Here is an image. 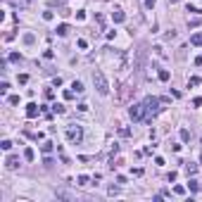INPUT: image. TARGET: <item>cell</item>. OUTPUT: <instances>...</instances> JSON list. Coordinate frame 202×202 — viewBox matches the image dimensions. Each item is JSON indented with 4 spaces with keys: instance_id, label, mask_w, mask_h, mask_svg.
I'll use <instances>...</instances> for the list:
<instances>
[{
    "instance_id": "18",
    "label": "cell",
    "mask_w": 202,
    "mask_h": 202,
    "mask_svg": "<svg viewBox=\"0 0 202 202\" xmlns=\"http://www.w3.org/2000/svg\"><path fill=\"white\" fill-rule=\"evenodd\" d=\"M186 171H188V176H193V174L198 171V167H195V164H186Z\"/></svg>"
},
{
    "instance_id": "31",
    "label": "cell",
    "mask_w": 202,
    "mask_h": 202,
    "mask_svg": "<svg viewBox=\"0 0 202 202\" xmlns=\"http://www.w3.org/2000/svg\"><path fill=\"white\" fill-rule=\"evenodd\" d=\"M171 2H178V0H171Z\"/></svg>"
},
{
    "instance_id": "4",
    "label": "cell",
    "mask_w": 202,
    "mask_h": 202,
    "mask_svg": "<svg viewBox=\"0 0 202 202\" xmlns=\"http://www.w3.org/2000/svg\"><path fill=\"white\" fill-rule=\"evenodd\" d=\"M145 114H147V112H145V105H143V102H140V105H131V109H129V117H131L133 121H140Z\"/></svg>"
},
{
    "instance_id": "19",
    "label": "cell",
    "mask_w": 202,
    "mask_h": 202,
    "mask_svg": "<svg viewBox=\"0 0 202 202\" xmlns=\"http://www.w3.org/2000/svg\"><path fill=\"white\" fill-rule=\"evenodd\" d=\"M52 112H57V114H64V107H62V105H57V102H55V105H52Z\"/></svg>"
},
{
    "instance_id": "7",
    "label": "cell",
    "mask_w": 202,
    "mask_h": 202,
    "mask_svg": "<svg viewBox=\"0 0 202 202\" xmlns=\"http://www.w3.org/2000/svg\"><path fill=\"white\" fill-rule=\"evenodd\" d=\"M112 19H114V22H117V24H121V22H124V19H126V14H124V12H121V10H114V12H112Z\"/></svg>"
},
{
    "instance_id": "28",
    "label": "cell",
    "mask_w": 202,
    "mask_h": 202,
    "mask_svg": "<svg viewBox=\"0 0 202 202\" xmlns=\"http://www.w3.org/2000/svg\"><path fill=\"white\" fill-rule=\"evenodd\" d=\"M155 2H157V0H145V7H150V10H152V7H155Z\"/></svg>"
},
{
    "instance_id": "8",
    "label": "cell",
    "mask_w": 202,
    "mask_h": 202,
    "mask_svg": "<svg viewBox=\"0 0 202 202\" xmlns=\"http://www.w3.org/2000/svg\"><path fill=\"white\" fill-rule=\"evenodd\" d=\"M190 45H202V34H193L190 36Z\"/></svg>"
},
{
    "instance_id": "15",
    "label": "cell",
    "mask_w": 202,
    "mask_h": 202,
    "mask_svg": "<svg viewBox=\"0 0 202 202\" xmlns=\"http://www.w3.org/2000/svg\"><path fill=\"white\" fill-rule=\"evenodd\" d=\"M88 181H91L88 176H79V178H76V183H79V186H88Z\"/></svg>"
},
{
    "instance_id": "32",
    "label": "cell",
    "mask_w": 202,
    "mask_h": 202,
    "mask_svg": "<svg viewBox=\"0 0 202 202\" xmlns=\"http://www.w3.org/2000/svg\"><path fill=\"white\" fill-rule=\"evenodd\" d=\"M200 162H202V155H200Z\"/></svg>"
},
{
    "instance_id": "21",
    "label": "cell",
    "mask_w": 202,
    "mask_h": 202,
    "mask_svg": "<svg viewBox=\"0 0 202 202\" xmlns=\"http://www.w3.org/2000/svg\"><path fill=\"white\" fill-rule=\"evenodd\" d=\"M0 147H2V150H12V143H10V140H2Z\"/></svg>"
},
{
    "instance_id": "24",
    "label": "cell",
    "mask_w": 202,
    "mask_h": 202,
    "mask_svg": "<svg viewBox=\"0 0 202 202\" xmlns=\"http://www.w3.org/2000/svg\"><path fill=\"white\" fill-rule=\"evenodd\" d=\"M52 17H55V14H52V12H43V19H45V22H50V19H52Z\"/></svg>"
},
{
    "instance_id": "22",
    "label": "cell",
    "mask_w": 202,
    "mask_h": 202,
    "mask_svg": "<svg viewBox=\"0 0 202 202\" xmlns=\"http://www.w3.org/2000/svg\"><path fill=\"white\" fill-rule=\"evenodd\" d=\"M174 193H176V195H186V188H183V186H176Z\"/></svg>"
},
{
    "instance_id": "16",
    "label": "cell",
    "mask_w": 202,
    "mask_h": 202,
    "mask_svg": "<svg viewBox=\"0 0 202 202\" xmlns=\"http://www.w3.org/2000/svg\"><path fill=\"white\" fill-rule=\"evenodd\" d=\"M24 157H26V159L31 162V159L36 157V155H34V150H31V147H26V150H24Z\"/></svg>"
},
{
    "instance_id": "25",
    "label": "cell",
    "mask_w": 202,
    "mask_h": 202,
    "mask_svg": "<svg viewBox=\"0 0 202 202\" xmlns=\"http://www.w3.org/2000/svg\"><path fill=\"white\" fill-rule=\"evenodd\" d=\"M79 48H81V50H86V48H88V43H86L83 38H79Z\"/></svg>"
},
{
    "instance_id": "2",
    "label": "cell",
    "mask_w": 202,
    "mask_h": 202,
    "mask_svg": "<svg viewBox=\"0 0 202 202\" xmlns=\"http://www.w3.org/2000/svg\"><path fill=\"white\" fill-rule=\"evenodd\" d=\"M67 140L74 143V145H79V143L83 140V129H81L79 124H69L67 126Z\"/></svg>"
},
{
    "instance_id": "13",
    "label": "cell",
    "mask_w": 202,
    "mask_h": 202,
    "mask_svg": "<svg viewBox=\"0 0 202 202\" xmlns=\"http://www.w3.org/2000/svg\"><path fill=\"white\" fill-rule=\"evenodd\" d=\"M188 188H190V193H198V190H200L198 181H188Z\"/></svg>"
},
{
    "instance_id": "1",
    "label": "cell",
    "mask_w": 202,
    "mask_h": 202,
    "mask_svg": "<svg viewBox=\"0 0 202 202\" xmlns=\"http://www.w3.org/2000/svg\"><path fill=\"white\" fill-rule=\"evenodd\" d=\"M93 86H95V91H98L100 95H107V93H109V83H107V79H105V74H102L100 69L93 71Z\"/></svg>"
},
{
    "instance_id": "33",
    "label": "cell",
    "mask_w": 202,
    "mask_h": 202,
    "mask_svg": "<svg viewBox=\"0 0 202 202\" xmlns=\"http://www.w3.org/2000/svg\"><path fill=\"white\" fill-rule=\"evenodd\" d=\"M26 2H31V0H26Z\"/></svg>"
},
{
    "instance_id": "11",
    "label": "cell",
    "mask_w": 202,
    "mask_h": 202,
    "mask_svg": "<svg viewBox=\"0 0 202 202\" xmlns=\"http://www.w3.org/2000/svg\"><path fill=\"white\" fill-rule=\"evenodd\" d=\"M181 140H183V143L190 140V131H188V129H181Z\"/></svg>"
},
{
    "instance_id": "10",
    "label": "cell",
    "mask_w": 202,
    "mask_h": 202,
    "mask_svg": "<svg viewBox=\"0 0 202 202\" xmlns=\"http://www.w3.org/2000/svg\"><path fill=\"white\" fill-rule=\"evenodd\" d=\"M71 88H74V93H83V91H86L81 81H74V83H71Z\"/></svg>"
},
{
    "instance_id": "9",
    "label": "cell",
    "mask_w": 202,
    "mask_h": 202,
    "mask_svg": "<svg viewBox=\"0 0 202 202\" xmlns=\"http://www.w3.org/2000/svg\"><path fill=\"white\" fill-rule=\"evenodd\" d=\"M55 31H57V36H67L69 34V26H67V24H60Z\"/></svg>"
},
{
    "instance_id": "23",
    "label": "cell",
    "mask_w": 202,
    "mask_h": 202,
    "mask_svg": "<svg viewBox=\"0 0 202 202\" xmlns=\"http://www.w3.org/2000/svg\"><path fill=\"white\" fill-rule=\"evenodd\" d=\"M10 60H12V62H19V60H22V55H19V52H12V55H10Z\"/></svg>"
},
{
    "instance_id": "3",
    "label": "cell",
    "mask_w": 202,
    "mask_h": 202,
    "mask_svg": "<svg viewBox=\"0 0 202 202\" xmlns=\"http://www.w3.org/2000/svg\"><path fill=\"white\" fill-rule=\"evenodd\" d=\"M143 105H145V112L155 117V114H159V109H162V107H159V105H162V98L150 95V98H145V100H143Z\"/></svg>"
},
{
    "instance_id": "29",
    "label": "cell",
    "mask_w": 202,
    "mask_h": 202,
    "mask_svg": "<svg viewBox=\"0 0 202 202\" xmlns=\"http://www.w3.org/2000/svg\"><path fill=\"white\" fill-rule=\"evenodd\" d=\"M193 105H195V107H202V98H195V100H193Z\"/></svg>"
},
{
    "instance_id": "12",
    "label": "cell",
    "mask_w": 202,
    "mask_h": 202,
    "mask_svg": "<svg viewBox=\"0 0 202 202\" xmlns=\"http://www.w3.org/2000/svg\"><path fill=\"white\" fill-rule=\"evenodd\" d=\"M40 150H43L45 155H50V152H52V143H43V145H40Z\"/></svg>"
},
{
    "instance_id": "30",
    "label": "cell",
    "mask_w": 202,
    "mask_h": 202,
    "mask_svg": "<svg viewBox=\"0 0 202 202\" xmlns=\"http://www.w3.org/2000/svg\"><path fill=\"white\" fill-rule=\"evenodd\" d=\"M195 64H198V67H202V55H200V57H195Z\"/></svg>"
},
{
    "instance_id": "27",
    "label": "cell",
    "mask_w": 202,
    "mask_h": 202,
    "mask_svg": "<svg viewBox=\"0 0 202 202\" xmlns=\"http://www.w3.org/2000/svg\"><path fill=\"white\" fill-rule=\"evenodd\" d=\"M10 105H19V95H12V98H10Z\"/></svg>"
},
{
    "instance_id": "20",
    "label": "cell",
    "mask_w": 202,
    "mask_h": 202,
    "mask_svg": "<svg viewBox=\"0 0 202 202\" xmlns=\"http://www.w3.org/2000/svg\"><path fill=\"white\" fill-rule=\"evenodd\" d=\"M34 40H36V38H34V34H24V43H29V45H31Z\"/></svg>"
},
{
    "instance_id": "17",
    "label": "cell",
    "mask_w": 202,
    "mask_h": 202,
    "mask_svg": "<svg viewBox=\"0 0 202 202\" xmlns=\"http://www.w3.org/2000/svg\"><path fill=\"white\" fill-rule=\"evenodd\" d=\"M159 81H169V71L167 69H159Z\"/></svg>"
},
{
    "instance_id": "14",
    "label": "cell",
    "mask_w": 202,
    "mask_h": 202,
    "mask_svg": "<svg viewBox=\"0 0 202 202\" xmlns=\"http://www.w3.org/2000/svg\"><path fill=\"white\" fill-rule=\"evenodd\" d=\"M188 86H200V76H190L188 79Z\"/></svg>"
},
{
    "instance_id": "26",
    "label": "cell",
    "mask_w": 202,
    "mask_h": 202,
    "mask_svg": "<svg viewBox=\"0 0 202 202\" xmlns=\"http://www.w3.org/2000/svg\"><path fill=\"white\" fill-rule=\"evenodd\" d=\"M74 98V91H64V100H71Z\"/></svg>"
},
{
    "instance_id": "6",
    "label": "cell",
    "mask_w": 202,
    "mask_h": 202,
    "mask_svg": "<svg viewBox=\"0 0 202 202\" xmlns=\"http://www.w3.org/2000/svg\"><path fill=\"white\" fill-rule=\"evenodd\" d=\"M5 167L7 169H17L19 167V157H17V155H10V157L5 159Z\"/></svg>"
},
{
    "instance_id": "5",
    "label": "cell",
    "mask_w": 202,
    "mask_h": 202,
    "mask_svg": "<svg viewBox=\"0 0 202 202\" xmlns=\"http://www.w3.org/2000/svg\"><path fill=\"white\" fill-rule=\"evenodd\" d=\"M38 112H40V109H38V105H36V102H29V105H26V117H29V119H36V117H38Z\"/></svg>"
}]
</instances>
